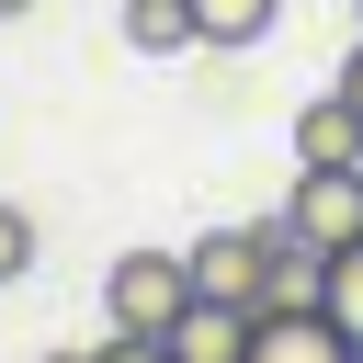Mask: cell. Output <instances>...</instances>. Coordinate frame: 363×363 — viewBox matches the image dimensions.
Masks as SVG:
<instances>
[{
    "label": "cell",
    "mask_w": 363,
    "mask_h": 363,
    "mask_svg": "<svg viewBox=\"0 0 363 363\" xmlns=\"http://www.w3.org/2000/svg\"><path fill=\"white\" fill-rule=\"evenodd\" d=\"M318 306H329V318H340V340L363 352V238H352V250H329V295H318Z\"/></svg>",
    "instance_id": "cell-9"
},
{
    "label": "cell",
    "mask_w": 363,
    "mask_h": 363,
    "mask_svg": "<svg viewBox=\"0 0 363 363\" xmlns=\"http://www.w3.org/2000/svg\"><path fill=\"white\" fill-rule=\"evenodd\" d=\"M45 363H79V352H45Z\"/></svg>",
    "instance_id": "cell-14"
},
{
    "label": "cell",
    "mask_w": 363,
    "mask_h": 363,
    "mask_svg": "<svg viewBox=\"0 0 363 363\" xmlns=\"http://www.w3.org/2000/svg\"><path fill=\"white\" fill-rule=\"evenodd\" d=\"M250 329H261L250 306L193 295V306H182V329H170V352H182V363H250Z\"/></svg>",
    "instance_id": "cell-6"
},
{
    "label": "cell",
    "mask_w": 363,
    "mask_h": 363,
    "mask_svg": "<svg viewBox=\"0 0 363 363\" xmlns=\"http://www.w3.org/2000/svg\"><path fill=\"white\" fill-rule=\"evenodd\" d=\"M23 11H34V0H0V23H23Z\"/></svg>",
    "instance_id": "cell-13"
},
{
    "label": "cell",
    "mask_w": 363,
    "mask_h": 363,
    "mask_svg": "<svg viewBox=\"0 0 363 363\" xmlns=\"http://www.w3.org/2000/svg\"><path fill=\"white\" fill-rule=\"evenodd\" d=\"M125 45L136 57H182L193 45V0H125Z\"/></svg>",
    "instance_id": "cell-8"
},
{
    "label": "cell",
    "mask_w": 363,
    "mask_h": 363,
    "mask_svg": "<svg viewBox=\"0 0 363 363\" xmlns=\"http://www.w3.org/2000/svg\"><path fill=\"white\" fill-rule=\"evenodd\" d=\"M272 23H284V0H193V45H216V57L261 45Z\"/></svg>",
    "instance_id": "cell-7"
},
{
    "label": "cell",
    "mask_w": 363,
    "mask_h": 363,
    "mask_svg": "<svg viewBox=\"0 0 363 363\" xmlns=\"http://www.w3.org/2000/svg\"><path fill=\"white\" fill-rule=\"evenodd\" d=\"M79 363H182V352H170V340H136V329H113V340H102V352H79Z\"/></svg>",
    "instance_id": "cell-11"
},
{
    "label": "cell",
    "mask_w": 363,
    "mask_h": 363,
    "mask_svg": "<svg viewBox=\"0 0 363 363\" xmlns=\"http://www.w3.org/2000/svg\"><path fill=\"white\" fill-rule=\"evenodd\" d=\"M182 272H193V295H227V306L261 318V295H272V227H216V238L182 250Z\"/></svg>",
    "instance_id": "cell-3"
},
{
    "label": "cell",
    "mask_w": 363,
    "mask_h": 363,
    "mask_svg": "<svg viewBox=\"0 0 363 363\" xmlns=\"http://www.w3.org/2000/svg\"><path fill=\"white\" fill-rule=\"evenodd\" d=\"M182 306H193L182 250H113V272H102V318H113V329L170 340V329H182Z\"/></svg>",
    "instance_id": "cell-1"
},
{
    "label": "cell",
    "mask_w": 363,
    "mask_h": 363,
    "mask_svg": "<svg viewBox=\"0 0 363 363\" xmlns=\"http://www.w3.org/2000/svg\"><path fill=\"white\" fill-rule=\"evenodd\" d=\"M295 170H363V102L352 91L295 102Z\"/></svg>",
    "instance_id": "cell-5"
},
{
    "label": "cell",
    "mask_w": 363,
    "mask_h": 363,
    "mask_svg": "<svg viewBox=\"0 0 363 363\" xmlns=\"http://www.w3.org/2000/svg\"><path fill=\"white\" fill-rule=\"evenodd\" d=\"M23 272H34V216L0 204V284H23Z\"/></svg>",
    "instance_id": "cell-10"
},
{
    "label": "cell",
    "mask_w": 363,
    "mask_h": 363,
    "mask_svg": "<svg viewBox=\"0 0 363 363\" xmlns=\"http://www.w3.org/2000/svg\"><path fill=\"white\" fill-rule=\"evenodd\" d=\"M272 227H284L295 250H318V261L352 250V238H363V170H295V193L272 204Z\"/></svg>",
    "instance_id": "cell-2"
},
{
    "label": "cell",
    "mask_w": 363,
    "mask_h": 363,
    "mask_svg": "<svg viewBox=\"0 0 363 363\" xmlns=\"http://www.w3.org/2000/svg\"><path fill=\"white\" fill-rule=\"evenodd\" d=\"M250 363H363V352L340 340V318H329V306H261Z\"/></svg>",
    "instance_id": "cell-4"
},
{
    "label": "cell",
    "mask_w": 363,
    "mask_h": 363,
    "mask_svg": "<svg viewBox=\"0 0 363 363\" xmlns=\"http://www.w3.org/2000/svg\"><path fill=\"white\" fill-rule=\"evenodd\" d=\"M340 91H352V102H363V34H352V57H340Z\"/></svg>",
    "instance_id": "cell-12"
}]
</instances>
